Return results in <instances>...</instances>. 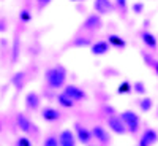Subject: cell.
<instances>
[{
    "instance_id": "ac0fdd59",
    "label": "cell",
    "mask_w": 158,
    "mask_h": 146,
    "mask_svg": "<svg viewBox=\"0 0 158 146\" xmlns=\"http://www.w3.org/2000/svg\"><path fill=\"white\" fill-rule=\"evenodd\" d=\"M131 89H133L136 94H139V95H146V92H147V89H146V84H144L142 81H136L133 86H131Z\"/></svg>"
},
{
    "instance_id": "30bf717a",
    "label": "cell",
    "mask_w": 158,
    "mask_h": 146,
    "mask_svg": "<svg viewBox=\"0 0 158 146\" xmlns=\"http://www.w3.org/2000/svg\"><path fill=\"white\" fill-rule=\"evenodd\" d=\"M41 117L44 119V121H48V122H54V121H57V119L60 117V111L56 110V108L46 107V108L41 110Z\"/></svg>"
},
{
    "instance_id": "ffe728a7",
    "label": "cell",
    "mask_w": 158,
    "mask_h": 146,
    "mask_svg": "<svg viewBox=\"0 0 158 146\" xmlns=\"http://www.w3.org/2000/svg\"><path fill=\"white\" fill-rule=\"evenodd\" d=\"M131 91H133V89H131L130 81H123V83L118 84V87H117V94H130Z\"/></svg>"
},
{
    "instance_id": "9a60e30c",
    "label": "cell",
    "mask_w": 158,
    "mask_h": 146,
    "mask_svg": "<svg viewBox=\"0 0 158 146\" xmlns=\"http://www.w3.org/2000/svg\"><path fill=\"white\" fill-rule=\"evenodd\" d=\"M16 122H18V126H19V129H21L22 132H30V127H32V124H30L29 117L25 116V114L19 113V114L16 116Z\"/></svg>"
},
{
    "instance_id": "4fadbf2b",
    "label": "cell",
    "mask_w": 158,
    "mask_h": 146,
    "mask_svg": "<svg viewBox=\"0 0 158 146\" xmlns=\"http://www.w3.org/2000/svg\"><path fill=\"white\" fill-rule=\"evenodd\" d=\"M141 40H142V43L146 45L147 48H150V49H155V48L158 46L156 37H155L153 33H150V32H142V33H141Z\"/></svg>"
},
{
    "instance_id": "cb8c5ba5",
    "label": "cell",
    "mask_w": 158,
    "mask_h": 146,
    "mask_svg": "<svg viewBox=\"0 0 158 146\" xmlns=\"http://www.w3.org/2000/svg\"><path fill=\"white\" fill-rule=\"evenodd\" d=\"M131 10H133V13H135V15H141V13H142V10H144V3H141V2H138V3H133Z\"/></svg>"
},
{
    "instance_id": "8fae6325",
    "label": "cell",
    "mask_w": 158,
    "mask_h": 146,
    "mask_svg": "<svg viewBox=\"0 0 158 146\" xmlns=\"http://www.w3.org/2000/svg\"><path fill=\"white\" fill-rule=\"evenodd\" d=\"M59 146H76V140H74L73 132L63 130L59 137Z\"/></svg>"
},
{
    "instance_id": "9c48e42d",
    "label": "cell",
    "mask_w": 158,
    "mask_h": 146,
    "mask_svg": "<svg viewBox=\"0 0 158 146\" xmlns=\"http://www.w3.org/2000/svg\"><path fill=\"white\" fill-rule=\"evenodd\" d=\"M92 135L95 137V140H98L100 143H109V134L106 130H104V127H101V126H95L94 129H92V132H90Z\"/></svg>"
},
{
    "instance_id": "4316f807",
    "label": "cell",
    "mask_w": 158,
    "mask_h": 146,
    "mask_svg": "<svg viewBox=\"0 0 158 146\" xmlns=\"http://www.w3.org/2000/svg\"><path fill=\"white\" fill-rule=\"evenodd\" d=\"M115 3H117V7L120 8L122 11L127 10V0H115Z\"/></svg>"
},
{
    "instance_id": "2e32d148",
    "label": "cell",
    "mask_w": 158,
    "mask_h": 146,
    "mask_svg": "<svg viewBox=\"0 0 158 146\" xmlns=\"http://www.w3.org/2000/svg\"><path fill=\"white\" fill-rule=\"evenodd\" d=\"M108 45L109 46H114V48H118V49H123L127 46L125 40L120 35H109L108 37Z\"/></svg>"
},
{
    "instance_id": "603a6c76",
    "label": "cell",
    "mask_w": 158,
    "mask_h": 146,
    "mask_svg": "<svg viewBox=\"0 0 158 146\" xmlns=\"http://www.w3.org/2000/svg\"><path fill=\"white\" fill-rule=\"evenodd\" d=\"M19 18H21L22 22H29V21H32V13L29 10H22L19 13Z\"/></svg>"
},
{
    "instance_id": "44dd1931",
    "label": "cell",
    "mask_w": 158,
    "mask_h": 146,
    "mask_svg": "<svg viewBox=\"0 0 158 146\" xmlns=\"http://www.w3.org/2000/svg\"><path fill=\"white\" fill-rule=\"evenodd\" d=\"M90 40L87 37H77L74 38V42H73V46H90Z\"/></svg>"
},
{
    "instance_id": "6da1fadb",
    "label": "cell",
    "mask_w": 158,
    "mask_h": 146,
    "mask_svg": "<svg viewBox=\"0 0 158 146\" xmlns=\"http://www.w3.org/2000/svg\"><path fill=\"white\" fill-rule=\"evenodd\" d=\"M44 78H46V83H48L49 87H52V89H60V87L65 84V79H67V72H65L63 67L57 65V67L48 69L46 73H44Z\"/></svg>"
},
{
    "instance_id": "f1b7e54d",
    "label": "cell",
    "mask_w": 158,
    "mask_h": 146,
    "mask_svg": "<svg viewBox=\"0 0 158 146\" xmlns=\"http://www.w3.org/2000/svg\"><path fill=\"white\" fill-rule=\"evenodd\" d=\"M51 2H52V0H38V5H40V8H43V7L49 5Z\"/></svg>"
},
{
    "instance_id": "277c9868",
    "label": "cell",
    "mask_w": 158,
    "mask_h": 146,
    "mask_svg": "<svg viewBox=\"0 0 158 146\" xmlns=\"http://www.w3.org/2000/svg\"><path fill=\"white\" fill-rule=\"evenodd\" d=\"M101 25H103L101 18L94 13V15H90V16L84 21V24H82V30H98Z\"/></svg>"
},
{
    "instance_id": "5b68a950",
    "label": "cell",
    "mask_w": 158,
    "mask_h": 146,
    "mask_svg": "<svg viewBox=\"0 0 158 146\" xmlns=\"http://www.w3.org/2000/svg\"><path fill=\"white\" fill-rule=\"evenodd\" d=\"M158 141V134L153 130V129H146L144 134L141 137V141H139V146H152Z\"/></svg>"
},
{
    "instance_id": "83f0119b",
    "label": "cell",
    "mask_w": 158,
    "mask_h": 146,
    "mask_svg": "<svg viewBox=\"0 0 158 146\" xmlns=\"http://www.w3.org/2000/svg\"><path fill=\"white\" fill-rule=\"evenodd\" d=\"M18 59V40L15 42V49H13V62H16Z\"/></svg>"
},
{
    "instance_id": "7a4b0ae2",
    "label": "cell",
    "mask_w": 158,
    "mask_h": 146,
    "mask_svg": "<svg viewBox=\"0 0 158 146\" xmlns=\"http://www.w3.org/2000/svg\"><path fill=\"white\" fill-rule=\"evenodd\" d=\"M120 121L123 122V126H125V129L127 130H130L131 134H135V132H138V129H139V117H138V114L135 113V111H123L120 116Z\"/></svg>"
},
{
    "instance_id": "7c38bea8",
    "label": "cell",
    "mask_w": 158,
    "mask_h": 146,
    "mask_svg": "<svg viewBox=\"0 0 158 146\" xmlns=\"http://www.w3.org/2000/svg\"><path fill=\"white\" fill-rule=\"evenodd\" d=\"M74 130H76L77 140L81 141V143H89V141H90L92 134H90V132H89L85 127H82L81 124H76V126H74Z\"/></svg>"
},
{
    "instance_id": "3957f363",
    "label": "cell",
    "mask_w": 158,
    "mask_h": 146,
    "mask_svg": "<svg viewBox=\"0 0 158 146\" xmlns=\"http://www.w3.org/2000/svg\"><path fill=\"white\" fill-rule=\"evenodd\" d=\"M63 94L67 95V97H70L73 102H77V100H84V99H85V92H84L81 87L73 86V84L65 86V89H63Z\"/></svg>"
},
{
    "instance_id": "52a82bcc",
    "label": "cell",
    "mask_w": 158,
    "mask_h": 146,
    "mask_svg": "<svg viewBox=\"0 0 158 146\" xmlns=\"http://www.w3.org/2000/svg\"><path fill=\"white\" fill-rule=\"evenodd\" d=\"M111 49V46L108 45V42H97V43H92L90 45V52L94 56H104V54H108Z\"/></svg>"
},
{
    "instance_id": "8992f818",
    "label": "cell",
    "mask_w": 158,
    "mask_h": 146,
    "mask_svg": "<svg viewBox=\"0 0 158 146\" xmlns=\"http://www.w3.org/2000/svg\"><path fill=\"white\" fill-rule=\"evenodd\" d=\"M94 10L100 15H108V13L114 11V5L109 2V0H95L94 2Z\"/></svg>"
},
{
    "instance_id": "484cf974",
    "label": "cell",
    "mask_w": 158,
    "mask_h": 146,
    "mask_svg": "<svg viewBox=\"0 0 158 146\" xmlns=\"http://www.w3.org/2000/svg\"><path fill=\"white\" fill-rule=\"evenodd\" d=\"M18 146H32V144H30L29 138L22 137V138H19V140H18Z\"/></svg>"
},
{
    "instance_id": "d6986e66",
    "label": "cell",
    "mask_w": 158,
    "mask_h": 146,
    "mask_svg": "<svg viewBox=\"0 0 158 146\" xmlns=\"http://www.w3.org/2000/svg\"><path fill=\"white\" fill-rule=\"evenodd\" d=\"M138 103H139V108H141L142 111H149V110L152 108V105H153L152 99H149V97H146V99H141Z\"/></svg>"
},
{
    "instance_id": "1f68e13d",
    "label": "cell",
    "mask_w": 158,
    "mask_h": 146,
    "mask_svg": "<svg viewBox=\"0 0 158 146\" xmlns=\"http://www.w3.org/2000/svg\"><path fill=\"white\" fill-rule=\"evenodd\" d=\"M70 2H84V0H70Z\"/></svg>"
},
{
    "instance_id": "d4e9b609",
    "label": "cell",
    "mask_w": 158,
    "mask_h": 146,
    "mask_svg": "<svg viewBox=\"0 0 158 146\" xmlns=\"http://www.w3.org/2000/svg\"><path fill=\"white\" fill-rule=\"evenodd\" d=\"M44 146H59V140L56 137H48L44 141Z\"/></svg>"
},
{
    "instance_id": "7402d4cb",
    "label": "cell",
    "mask_w": 158,
    "mask_h": 146,
    "mask_svg": "<svg viewBox=\"0 0 158 146\" xmlns=\"http://www.w3.org/2000/svg\"><path fill=\"white\" fill-rule=\"evenodd\" d=\"M13 83L16 84L18 89H21L22 84H24V73H22V72H21V73H16L15 76H13Z\"/></svg>"
},
{
    "instance_id": "4dcf8cb0",
    "label": "cell",
    "mask_w": 158,
    "mask_h": 146,
    "mask_svg": "<svg viewBox=\"0 0 158 146\" xmlns=\"http://www.w3.org/2000/svg\"><path fill=\"white\" fill-rule=\"evenodd\" d=\"M153 67H155V70H156V73H158V62H155V65H153Z\"/></svg>"
},
{
    "instance_id": "5bb4252c",
    "label": "cell",
    "mask_w": 158,
    "mask_h": 146,
    "mask_svg": "<svg viewBox=\"0 0 158 146\" xmlns=\"http://www.w3.org/2000/svg\"><path fill=\"white\" fill-rule=\"evenodd\" d=\"M25 105H27L29 110H36L40 107V97L36 92H29L25 95Z\"/></svg>"
},
{
    "instance_id": "ba28073f",
    "label": "cell",
    "mask_w": 158,
    "mask_h": 146,
    "mask_svg": "<svg viewBox=\"0 0 158 146\" xmlns=\"http://www.w3.org/2000/svg\"><path fill=\"white\" fill-rule=\"evenodd\" d=\"M108 126H109V129H111L112 132H115V134L123 135L125 132H127L123 122L120 121V117H118V116H111V117L108 119Z\"/></svg>"
},
{
    "instance_id": "e0dca14e",
    "label": "cell",
    "mask_w": 158,
    "mask_h": 146,
    "mask_svg": "<svg viewBox=\"0 0 158 146\" xmlns=\"http://www.w3.org/2000/svg\"><path fill=\"white\" fill-rule=\"evenodd\" d=\"M57 103L60 105V107H63V108H71L73 105H74V102H73L70 97H67V95H65L63 92L57 95Z\"/></svg>"
},
{
    "instance_id": "f546056e",
    "label": "cell",
    "mask_w": 158,
    "mask_h": 146,
    "mask_svg": "<svg viewBox=\"0 0 158 146\" xmlns=\"http://www.w3.org/2000/svg\"><path fill=\"white\" fill-rule=\"evenodd\" d=\"M5 30H6V22L0 21V32H5Z\"/></svg>"
}]
</instances>
